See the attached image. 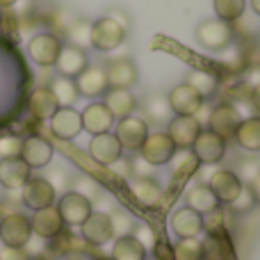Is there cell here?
<instances>
[{
  "label": "cell",
  "mask_w": 260,
  "mask_h": 260,
  "mask_svg": "<svg viewBox=\"0 0 260 260\" xmlns=\"http://www.w3.org/2000/svg\"><path fill=\"white\" fill-rule=\"evenodd\" d=\"M197 41L203 46L206 50H212V53H219V50H226L231 44H233L235 30L231 23L219 21V18H206L197 25Z\"/></svg>",
  "instance_id": "obj_1"
},
{
  "label": "cell",
  "mask_w": 260,
  "mask_h": 260,
  "mask_svg": "<svg viewBox=\"0 0 260 260\" xmlns=\"http://www.w3.org/2000/svg\"><path fill=\"white\" fill-rule=\"evenodd\" d=\"M126 27L110 16H101L91 23V46L101 53L117 50L126 41Z\"/></svg>",
  "instance_id": "obj_2"
},
{
  "label": "cell",
  "mask_w": 260,
  "mask_h": 260,
  "mask_svg": "<svg viewBox=\"0 0 260 260\" xmlns=\"http://www.w3.org/2000/svg\"><path fill=\"white\" fill-rule=\"evenodd\" d=\"M62 39L53 32H39L27 41V55L32 62H37L39 67H55L59 53H62Z\"/></svg>",
  "instance_id": "obj_3"
},
{
  "label": "cell",
  "mask_w": 260,
  "mask_h": 260,
  "mask_svg": "<svg viewBox=\"0 0 260 260\" xmlns=\"http://www.w3.org/2000/svg\"><path fill=\"white\" fill-rule=\"evenodd\" d=\"M32 235L35 233H32L30 217L21 212H12L0 219V242L5 247H27Z\"/></svg>",
  "instance_id": "obj_4"
},
{
  "label": "cell",
  "mask_w": 260,
  "mask_h": 260,
  "mask_svg": "<svg viewBox=\"0 0 260 260\" xmlns=\"http://www.w3.org/2000/svg\"><path fill=\"white\" fill-rule=\"evenodd\" d=\"M178 148L174 146L171 137L167 133H148V137L144 139V144L139 146V155L153 167H162V165H169L174 153Z\"/></svg>",
  "instance_id": "obj_5"
},
{
  "label": "cell",
  "mask_w": 260,
  "mask_h": 260,
  "mask_svg": "<svg viewBox=\"0 0 260 260\" xmlns=\"http://www.w3.org/2000/svg\"><path fill=\"white\" fill-rule=\"evenodd\" d=\"M55 197H57V189L50 185L48 178H30L25 185L21 187V199L23 206L30 208V210H44V208L55 206Z\"/></svg>",
  "instance_id": "obj_6"
},
{
  "label": "cell",
  "mask_w": 260,
  "mask_h": 260,
  "mask_svg": "<svg viewBox=\"0 0 260 260\" xmlns=\"http://www.w3.org/2000/svg\"><path fill=\"white\" fill-rule=\"evenodd\" d=\"M55 208H57L64 226H80L82 221L94 212V206H91L89 199L78 194V192H71V189L62 194V199L57 201Z\"/></svg>",
  "instance_id": "obj_7"
},
{
  "label": "cell",
  "mask_w": 260,
  "mask_h": 260,
  "mask_svg": "<svg viewBox=\"0 0 260 260\" xmlns=\"http://www.w3.org/2000/svg\"><path fill=\"white\" fill-rule=\"evenodd\" d=\"M192 153L199 157L201 165H217L226 155V139L212 133L210 128H203L199 133L197 142L192 144Z\"/></svg>",
  "instance_id": "obj_8"
},
{
  "label": "cell",
  "mask_w": 260,
  "mask_h": 260,
  "mask_svg": "<svg viewBox=\"0 0 260 260\" xmlns=\"http://www.w3.org/2000/svg\"><path fill=\"white\" fill-rule=\"evenodd\" d=\"M80 235L85 242H89L91 247H103L114 238L112 221H110V212L94 210L85 221L80 224Z\"/></svg>",
  "instance_id": "obj_9"
},
{
  "label": "cell",
  "mask_w": 260,
  "mask_h": 260,
  "mask_svg": "<svg viewBox=\"0 0 260 260\" xmlns=\"http://www.w3.org/2000/svg\"><path fill=\"white\" fill-rule=\"evenodd\" d=\"M21 160L25 162L30 169H44V167L50 165L55 155V148L48 139L39 137V135H30L21 142Z\"/></svg>",
  "instance_id": "obj_10"
},
{
  "label": "cell",
  "mask_w": 260,
  "mask_h": 260,
  "mask_svg": "<svg viewBox=\"0 0 260 260\" xmlns=\"http://www.w3.org/2000/svg\"><path fill=\"white\" fill-rule=\"evenodd\" d=\"M167 101H169L171 112L178 114V117H194V114L203 108V103H206V101L201 99V94H199L197 89H192L187 82L176 85L174 89L167 94Z\"/></svg>",
  "instance_id": "obj_11"
},
{
  "label": "cell",
  "mask_w": 260,
  "mask_h": 260,
  "mask_svg": "<svg viewBox=\"0 0 260 260\" xmlns=\"http://www.w3.org/2000/svg\"><path fill=\"white\" fill-rule=\"evenodd\" d=\"M114 135H117V139H119L123 151H139L144 139L148 137V123L144 121L142 117L133 114V117L119 119Z\"/></svg>",
  "instance_id": "obj_12"
},
{
  "label": "cell",
  "mask_w": 260,
  "mask_h": 260,
  "mask_svg": "<svg viewBox=\"0 0 260 260\" xmlns=\"http://www.w3.org/2000/svg\"><path fill=\"white\" fill-rule=\"evenodd\" d=\"M80 117H82V130H87L91 137H94V135H103V133H112L114 121H117L103 101L89 103L80 112Z\"/></svg>",
  "instance_id": "obj_13"
},
{
  "label": "cell",
  "mask_w": 260,
  "mask_h": 260,
  "mask_svg": "<svg viewBox=\"0 0 260 260\" xmlns=\"http://www.w3.org/2000/svg\"><path fill=\"white\" fill-rule=\"evenodd\" d=\"M89 155H91V160L99 162V165L112 167L117 160H121L123 148L114 133H103V135H94V137H91Z\"/></svg>",
  "instance_id": "obj_14"
},
{
  "label": "cell",
  "mask_w": 260,
  "mask_h": 260,
  "mask_svg": "<svg viewBox=\"0 0 260 260\" xmlns=\"http://www.w3.org/2000/svg\"><path fill=\"white\" fill-rule=\"evenodd\" d=\"M105 69V78H108V87L110 89H130V87L137 85L139 80V71L135 67L133 59L128 57H119L108 62Z\"/></svg>",
  "instance_id": "obj_15"
},
{
  "label": "cell",
  "mask_w": 260,
  "mask_h": 260,
  "mask_svg": "<svg viewBox=\"0 0 260 260\" xmlns=\"http://www.w3.org/2000/svg\"><path fill=\"white\" fill-rule=\"evenodd\" d=\"M201 130L203 126L194 117H178V114H174L169 119V123H167V135L171 137L176 148H192V144L197 142Z\"/></svg>",
  "instance_id": "obj_16"
},
{
  "label": "cell",
  "mask_w": 260,
  "mask_h": 260,
  "mask_svg": "<svg viewBox=\"0 0 260 260\" xmlns=\"http://www.w3.org/2000/svg\"><path fill=\"white\" fill-rule=\"evenodd\" d=\"M240 121H242V117H240L238 110H235L231 103H221V105H217V108L210 110L208 128H210L212 133H217L219 137L231 139L235 135V130H238Z\"/></svg>",
  "instance_id": "obj_17"
},
{
  "label": "cell",
  "mask_w": 260,
  "mask_h": 260,
  "mask_svg": "<svg viewBox=\"0 0 260 260\" xmlns=\"http://www.w3.org/2000/svg\"><path fill=\"white\" fill-rule=\"evenodd\" d=\"M32 178V169L21 160V155L0 157V185L5 189H21Z\"/></svg>",
  "instance_id": "obj_18"
},
{
  "label": "cell",
  "mask_w": 260,
  "mask_h": 260,
  "mask_svg": "<svg viewBox=\"0 0 260 260\" xmlns=\"http://www.w3.org/2000/svg\"><path fill=\"white\" fill-rule=\"evenodd\" d=\"M48 121L55 137L64 139V142H71V139H76L82 133V117L73 108H59Z\"/></svg>",
  "instance_id": "obj_19"
},
{
  "label": "cell",
  "mask_w": 260,
  "mask_h": 260,
  "mask_svg": "<svg viewBox=\"0 0 260 260\" xmlns=\"http://www.w3.org/2000/svg\"><path fill=\"white\" fill-rule=\"evenodd\" d=\"M208 187L215 192V197L219 199V203L229 206V203L240 194V189H242V180H240L238 176H235V171H231V169H217L215 174L210 176V180H208Z\"/></svg>",
  "instance_id": "obj_20"
},
{
  "label": "cell",
  "mask_w": 260,
  "mask_h": 260,
  "mask_svg": "<svg viewBox=\"0 0 260 260\" xmlns=\"http://www.w3.org/2000/svg\"><path fill=\"white\" fill-rule=\"evenodd\" d=\"M89 67V57H87L85 50L76 48V46H62V53H59L57 62H55V69H57V76L71 78L76 80L85 69Z\"/></svg>",
  "instance_id": "obj_21"
},
{
  "label": "cell",
  "mask_w": 260,
  "mask_h": 260,
  "mask_svg": "<svg viewBox=\"0 0 260 260\" xmlns=\"http://www.w3.org/2000/svg\"><path fill=\"white\" fill-rule=\"evenodd\" d=\"M30 224H32V233L41 240H53L64 231V221H62V217H59V212L55 206L44 208V210H37L35 217L30 219Z\"/></svg>",
  "instance_id": "obj_22"
},
{
  "label": "cell",
  "mask_w": 260,
  "mask_h": 260,
  "mask_svg": "<svg viewBox=\"0 0 260 260\" xmlns=\"http://www.w3.org/2000/svg\"><path fill=\"white\" fill-rule=\"evenodd\" d=\"M76 89L78 96H87V99H99L105 96L108 87V78H105V69L101 67H87L80 76L76 78Z\"/></svg>",
  "instance_id": "obj_23"
},
{
  "label": "cell",
  "mask_w": 260,
  "mask_h": 260,
  "mask_svg": "<svg viewBox=\"0 0 260 260\" xmlns=\"http://www.w3.org/2000/svg\"><path fill=\"white\" fill-rule=\"evenodd\" d=\"M169 226L178 238H197L203 231V215L194 212L192 208H178V210L171 215Z\"/></svg>",
  "instance_id": "obj_24"
},
{
  "label": "cell",
  "mask_w": 260,
  "mask_h": 260,
  "mask_svg": "<svg viewBox=\"0 0 260 260\" xmlns=\"http://www.w3.org/2000/svg\"><path fill=\"white\" fill-rule=\"evenodd\" d=\"M103 103L108 105V110L112 112V117L119 121V119L133 117V114L137 112L139 101L130 89H108L105 91Z\"/></svg>",
  "instance_id": "obj_25"
},
{
  "label": "cell",
  "mask_w": 260,
  "mask_h": 260,
  "mask_svg": "<svg viewBox=\"0 0 260 260\" xmlns=\"http://www.w3.org/2000/svg\"><path fill=\"white\" fill-rule=\"evenodd\" d=\"M144 112V121L146 123H169V119L174 117L169 108V101H167V94H148L144 101H139L137 105Z\"/></svg>",
  "instance_id": "obj_26"
},
{
  "label": "cell",
  "mask_w": 260,
  "mask_h": 260,
  "mask_svg": "<svg viewBox=\"0 0 260 260\" xmlns=\"http://www.w3.org/2000/svg\"><path fill=\"white\" fill-rule=\"evenodd\" d=\"M130 194L144 208H155L162 203V187L155 178H130Z\"/></svg>",
  "instance_id": "obj_27"
},
{
  "label": "cell",
  "mask_w": 260,
  "mask_h": 260,
  "mask_svg": "<svg viewBox=\"0 0 260 260\" xmlns=\"http://www.w3.org/2000/svg\"><path fill=\"white\" fill-rule=\"evenodd\" d=\"M27 110H30L32 117L46 121V119H50L55 112H57L59 105H57V101H55L53 91H50L48 87H39V89H35L30 94V99H27Z\"/></svg>",
  "instance_id": "obj_28"
},
{
  "label": "cell",
  "mask_w": 260,
  "mask_h": 260,
  "mask_svg": "<svg viewBox=\"0 0 260 260\" xmlns=\"http://www.w3.org/2000/svg\"><path fill=\"white\" fill-rule=\"evenodd\" d=\"M185 199H187V208H192L194 212H199V215H203V217L210 215L212 210H217V208L221 206L219 199L215 197V192H212L206 183L194 185Z\"/></svg>",
  "instance_id": "obj_29"
},
{
  "label": "cell",
  "mask_w": 260,
  "mask_h": 260,
  "mask_svg": "<svg viewBox=\"0 0 260 260\" xmlns=\"http://www.w3.org/2000/svg\"><path fill=\"white\" fill-rule=\"evenodd\" d=\"M233 137L240 148H244L249 153H258L260 151V117L242 119Z\"/></svg>",
  "instance_id": "obj_30"
},
{
  "label": "cell",
  "mask_w": 260,
  "mask_h": 260,
  "mask_svg": "<svg viewBox=\"0 0 260 260\" xmlns=\"http://www.w3.org/2000/svg\"><path fill=\"white\" fill-rule=\"evenodd\" d=\"M146 256H148V251L133 238V235L114 240V247H112L114 260H146Z\"/></svg>",
  "instance_id": "obj_31"
},
{
  "label": "cell",
  "mask_w": 260,
  "mask_h": 260,
  "mask_svg": "<svg viewBox=\"0 0 260 260\" xmlns=\"http://www.w3.org/2000/svg\"><path fill=\"white\" fill-rule=\"evenodd\" d=\"M53 91L55 101H57L59 108H71L73 103L78 101V89H76V80L71 78H64V76H55L53 82L48 87Z\"/></svg>",
  "instance_id": "obj_32"
},
{
  "label": "cell",
  "mask_w": 260,
  "mask_h": 260,
  "mask_svg": "<svg viewBox=\"0 0 260 260\" xmlns=\"http://www.w3.org/2000/svg\"><path fill=\"white\" fill-rule=\"evenodd\" d=\"M187 82L192 89H197L199 94H201V99H210V96H215L217 91V85H219V80H217V76L212 71H201V69H192L187 76Z\"/></svg>",
  "instance_id": "obj_33"
},
{
  "label": "cell",
  "mask_w": 260,
  "mask_h": 260,
  "mask_svg": "<svg viewBox=\"0 0 260 260\" xmlns=\"http://www.w3.org/2000/svg\"><path fill=\"white\" fill-rule=\"evenodd\" d=\"M67 41L69 46H76L80 50H87L91 46V21L76 18L71 25H67Z\"/></svg>",
  "instance_id": "obj_34"
},
{
  "label": "cell",
  "mask_w": 260,
  "mask_h": 260,
  "mask_svg": "<svg viewBox=\"0 0 260 260\" xmlns=\"http://www.w3.org/2000/svg\"><path fill=\"white\" fill-rule=\"evenodd\" d=\"M169 165H171V169H174V174H178V176H194L201 169V162H199V157L192 153V148H178Z\"/></svg>",
  "instance_id": "obj_35"
},
{
  "label": "cell",
  "mask_w": 260,
  "mask_h": 260,
  "mask_svg": "<svg viewBox=\"0 0 260 260\" xmlns=\"http://www.w3.org/2000/svg\"><path fill=\"white\" fill-rule=\"evenodd\" d=\"M174 260H206L203 242L199 238H178L174 244Z\"/></svg>",
  "instance_id": "obj_36"
},
{
  "label": "cell",
  "mask_w": 260,
  "mask_h": 260,
  "mask_svg": "<svg viewBox=\"0 0 260 260\" xmlns=\"http://www.w3.org/2000/svg\"><path fill=\"white\" fill-rule=\"evenodd\" d=\"M247 0H215V14L219 21L235 23L242 18Z\"/></svg>",
  "instance_id": "obj_37"
},
{
  "label": "cell",
  "mask_w": 260,
  "mask_h": 260,
  "mask_svg": "<svg viewBox=\"0 0 260 260\" xmlns=\"http://www.w3.org/2000/svg\"><path fill=\"white\" fill-rule=\"evenodd\" d=\"M203 253H206V260H229L231 247L224 240V235H210L203 242Z\"/></svg>",
  "instance_id": "obj_38"
},
{
  "label": "cell",
  "mask_w": 260,
  "mask_h": 260,
  "mask_svg": "<svg viewBox=\"0 0 260 260\" xmlns=\"http://www.w3.org/2000/svg\"><path fill=\"white\" fill-rule=\"evenodd\" d=\"M256 203H258V201H256V197L251 194L249 185H242L240 194L229 203V210H233L235 215H247V212L253 210V206H256Z\"/></svg>",
  "instance_id": "obj_39"
},
{
  "label": "cell",
  "mask_w": 260,
  "mask_h": 260,
  "mask_svg": "<svg viewBox=\"0 0 260 260\" xmlns=\"http://www.w3.org/2000/svg\"><path fill=\"white\" fill-rule=\"evenodd\" d=\"M110 221H112L114 238H126V235H133L135 221H133V217H130L126 210H114L112 215H110Z\"/></svg>",
  "instance_id": "obj_40"
},
{
  "label": "cell",
  "mask_w": 260,
  "mask_h": 260,
  "mask_svg": "<svg viewBox=\"0 0 260 260\" xmlns=\"http://www.w3.org/2000/svg\"><path fill=\"white\" fill-rule=\"evenodd\" d=\"M71 192L82 194V197H87L91 201V199H96L101 194V187H99V183H96L94 178H89V176H80V178L73 180Z\"/></svg>",
  "instance_id": "obj_41"
},
{
  "label": "cell",
  "mask_w": 260,
  "mask_h": 260,
  "mask_svg": "<svg viewBox=\"0 0 260 260\" xmlns=\"http://www.w3.org/2000/svg\"><path fill=\"white\" fill-rule=\"evenodd\" d=\"M133 238L137 240L139 244H142L144 249H153L155 247V233H153V229L151 226H146V224H135V229H133Z\"/></svg>",
  "instance_id": "obj_42"
},
{
  "label": "cell",
  "mask_w": 260,
  "mask_h": 260,
  "mask_svg": "<svg viewBox=\"0 0 260 260\" xmlns=\"http://www.w3.org/2000/svg\"><path fill=\"white\" fill-rule=\"evenodd\" d=\"M258 174H260V160H242L240 162V171L235 176L242 180V185H249Z\"/></svg>",
  "instance_id": "obj_43"
},
{
  "label": "cell",
  "mask_w": 260,
  "mask_h": 260,
  "mask_svg": "<svg viewBox=\"0 0 260 260\" xmlns=\"http://www.w3.org/2000/svg\"><path fill=\"white\" fill-rule=\"evenodd\" d=\"M130 174H135V178H153L155 167L148 165L142 155H137L135 160H130Z\"/></svg>",
  "instance_id": "obj_44"
},
{
  "label": "cell",
  "mask_w": 260,
  "mask_h": 260,
  "mask_svg": "<svg viewBox=\"0 0 260 260\" xmlns=\"http://www.w3.org/2000/svg\"><path fill=\"white\" fill-rule=\"evenodd\" d=\"M21 153V139L18 137H0V157H14Z\"/></svg>",
  "instance_id": "obj_45"
},
{
  "label": "cell",
  "mask_w": 260,
  "mask_h": 260,
  "mask_svg": "<svg viewBox=\"0 0 260 260\" xmlns=\"http://www.w3.org/2000/svg\"><path fill=\"white\" fill-rule=\"evenodd\" d=\"M0 260H30V253L25 247H5L0 251Z\"/></svg>",
  "instance_id": "obj_46"
},
{
  "label": "cell",
  "mask_w": 260,
  "mask_h": 260,
  "mask_svg": "<svg viewBox=\"0 0 260 260\" xmlns=\"http://www.w3.org/2000/svg\"><path fill=\"white\" fill-rule=\"evenodd\" d=\"M249 189H251V194H253V197H256V201L260 203V174H258L256 178L251 180V183H249Z\"/></svg>",
  "instance_id": "obj_47"
},
{
  "label": "cell",
  "mask_w": 260,
  "mask_h": 260,
  "mask_svg": "<svg viewBox=\"0 0 260 260\" xmlns=\"http://www.w3.org/2000/svg\"><path fill=\"white\" fill-rule=\"evenodd\" d=\"M251 103H253V108L260 112V82L253 85V89H251Z\"/></svg>",
  "instance_id": "obj_48"
},
{
  "label": "cell",
  "mask_w": 260,
  "mask_h": 260,
  "mask_svg": "<svg viewBox=\"0 0 260 260\" xmlns=\"http://www.w3.org/2000/svg\"><path fill=\"white\" fill-rule=\"evenodd\" d=\"M18 0H0V9H9V7H14Z\"/></svg>",
  "instance_id": "obj_49"
},
{
  "label": "cell",
  "mask_w": 260,
  "mask_h": 260,
  "mask_svg": "<svg viewBox=\"0 0 260 260\" xmlns=\"http://www.w3.org/2000/svg\"><path fill=\"white\" fill-rule=\"evenodd\" d=\"M251 9L256 16H260V0H251Z\"/></svg>",
  "instance_id": "obj_50"
},
{
  "label": "cell",
  "mask_w": 260,
  "mask_h": 260,
  "mask_svg": "<svg viewBox=\"0 0 260 260\" xmlns=\"http://www.w3.org/2000/svg\"><path fill=\"white\" fill-rule=\"evenodd\" d=\"M94 260H114L112 256H99V258H94Z\"/></svg>",
  "instance_id": "obj_51"
},
{
  "label": "cell",
  "mask_w": 260,
  "mask_h": 260,
  "mask_svg": "<svg viewBox=\"0 0 260 260\" xmlns=\"http://www.w3.org/2000/svg\"><path fill=\"white\" fill-rule=\"evenodd\" d=\"M0 21H3V14H0Z\"/></svg>",
  "instance_id": "obj_52"
}]
</instances>
